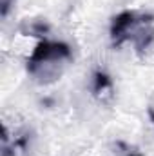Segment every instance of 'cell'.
Wrapping results in <instances>:
<instances>
[{"mask_svg":"<svg viewBox=\"0 0 154 156\" xmlns=\"http://www.w3.org/2000/svg\"><path fill=\"white\" fill-rule=\"evenodd\" d=\"M71 60V49L64 42L42 40L27 58V73L40 83L53 82L62 75L65 62Z\"/></svg>","mask_w":154,"mask_h":156,"instance_id":"obj_2","label":"cell"},{"mask_svg":"<svg viewBox=\"0 0 154 156\" xmlns=\"http://www.w3.org/2000/svg\"><path fill=\"white\" fill-rule=\"evenodd\" d=\"M132 40L138 53H143L154 40V16L149 13L123 11L116 15L111 24V42L120 47L123 42Z\"/></svg>","mask_w":154,"mask_h":156,"instance_id":"obj_1","label":"cell"},{"mask_svg":"<svg viewBox=\"0 0 154 156\" xmlns=\"http://www.w3.org/2000/svg\"><path fill=\"white\" fill-rule=\"evenodd\" d=\"M103 91H111V80L105 73H96L94 75V93L100 94Z\"/></svg>","mask_w":154,"mask_h":156,"instance_id":"obj_3","label":"cell"},{"mask_svg":"<svg viewBox=\"0 0 154 156\" xmlns=\"http://www.w3.org/2000/svg\"><path fill=\"white\" fill-rule=\"evenodd\" d=\"M125 156H138V154H125Z\"/></svg>","mask_w":154,"mask_h":156,"instance_id":"obj_5","label":"cell"},{"mask_svg":"<svg viewBox=\"0 0 154 156\" xmlns=\"http://www.w3.org/2000/svg\"><path fill=\"white\" fill-rule=\"evenodd\" d=\"M13 2H15V0H2V2H0V5H2V7H0L2 16H5V15H7V11H9V7H11V4H13Z\"/></svg>","mask_w":154,"mask_h":156,"instance_id":"obj_4","label":"cell"}]
</instances>
